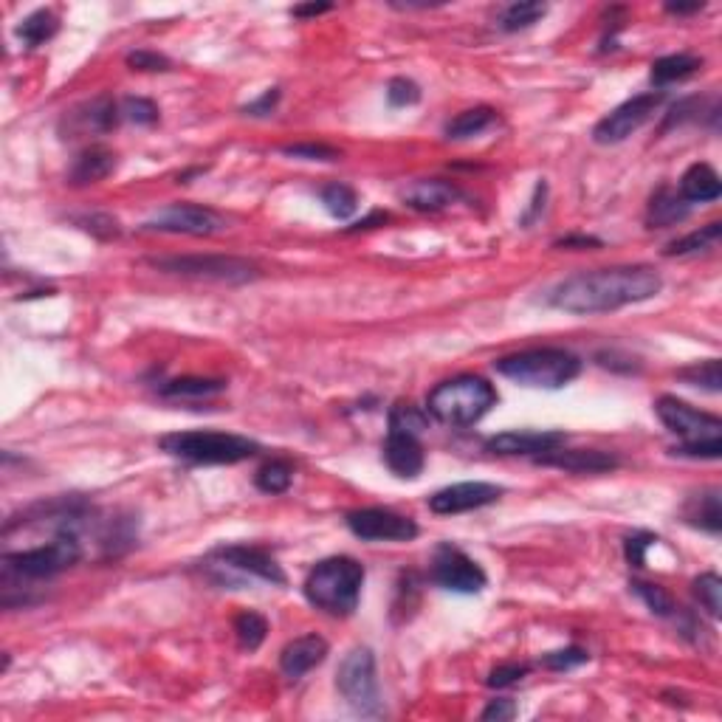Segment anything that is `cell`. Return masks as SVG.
I'll use <instances>...</instances> for the list:
<instances>
[{"label":"cell","mask_w":722,"mask_h":722,"mask_svg":"<svg viewBox=\"0 0 722 722\" xmlns=\"http://www.w3.org/2000/svg\"><path fill=\"white\" fill-rule=\"evenodd\" d=\"M663 280L649 266H613L596 271H579L559 285H553L548 302L556 311L573 316L610 314L627 305H638L658 297Z\"/></svg>","instance_id":"cell-1"},{"label":"cell","mask_w":722,"mask_h":722,"mask_svg":"<svg viewBox=\"0 0 722 722\" xmlns=\"http://www.w3.org/2000/svg\"><path fill=\"white\" fill-rule=\"evenodd\" d=\"M361 587H364V567L353 556H330L308 573L302 593L316 610L333 618H347L359 607Z\"/></svg>","instance_id":"cell-2"},{"label":"cell","mask_w":722,"mask_h":722,"mask_svg":"<svg viewBox=\"0 0 722 722\" xmlns=\"http://www.w3.org/2000/svg\"><path fill=\"white\" fill-rule=\"evenodd\" d=\"M655 412L663 426L680 438L675 452L686 457H708L717 460L722 452V421L711 412L691 407L675 395H660Z\"/></svg>","instance_id":"cell-3"},{"label":"cell","mask_w":722,"mask_h":722,"mask_svg":"<svg viewBox=\"0 0 722 722\" xmlns=\"http://www.w3.org/2000/svg\"><path fill=\"white\" fill-rule=\"evenodd\" d=\"M500 376L534 390H562L581 373V359L562 347H534L494 361Z\"/></svg>","instance_id":"cell-4"},{"label":"cell","mask_w":722,"mask_h":722,"mask_svg":"<svg viewBox=\"0 0 722 722\" xmlns=\"http://www.w3.org/2000/svg\"><path fill=\"white\" fill-rule=\"evenodd\" d=\"M158 446L170 457L187 460L195 466H232V463H243L249 457L260 455L257 440L232 435V432H209V429L170 432L158 440Z\"/></svg>","instance_id":"cell-5"},{"label":"cell","mask_w":722,"mask_h":722,"mask_svg":"<svg viewBox=\"0 0 722 722\" xmlns=\"http://www.w3.org/2000/svg\"><path fill=\"white\" fill-rule=\"evenodd\" d=\"M497 404L494 384L483 376H457L440 381L426 398V412L446 426L477 424Z\"/></svg>","instance_id":"cell-6"},{"label":"cell","mask_w":722,"mask_h":722,"mask_svg":"<svg viewBox=\"0 0 722 722\" xmlns=\"http://www.w3.org/2000/svg\"><path fill=\"white\" fill-rule=\"evenodd\" d=\"M82 559V542L77 531H57L51 542L3 556V576L17 581L54 579Z\"/></svg>","instance_id":"cell-7"},{"label":"cell","mask_w":722,"mask_h":722,"mask_svg":"<svg viewBox=\"0 0 722 722\" xmlns=\"http://www.w3.org/2000/svg\"><path fill=\"white\" fill-rule=\"evenodd\" d=\"M424 426L426 418L415 407L395 404L390 409V432L384 440V463L401 480H415L424 471V443L418 438Z\"/></svg>","instance_id":"cell-8"},{"label":"cell","mask_w":722,"mask_h":722,"mask_svg":"<svg viewBox=\"0 0 722 722\" xmlns=\"http://www.w3.org/2000/svg\"><path fill=\"white\" fill-rule=\"evenodd\" d=\"M204 570L218 584H246L249 579L268 581V584H285L283 567L277 565V559L263 548L254 545H223L215 548L206 556Z\"/></svg>","instance_id":"cell-9"},{"label":"cell","mask_w":722,"mask_h":722,"mask_svg":"<svg viewBox=\"0 0 722 722\" xmlns=\"http://www.w3.org/2000/svg\"><path fill=\"white\" fill-rule=\"evenodd\" d=\"M156 271L209 280V283L246 285L260 277V268L243 257H223V254H173V257H150L147 260Z\"/></svg>","instance_id":"cell-10"},{"label":"cell","mask_w":722,"mask_h":722,"mask_svg":"<svg viewBox=\"0 0 722 722\" xmlns=\"http://www.w3.org/2000/svg\"><path fill=\"white\" fill-rule=\"evenodd\" d=\"M336 689L361 717L381 714V694H378L376 655L367 646H356L345 655L336 669Z\"/></svg>","instance_id":"cell-11"},{"label":"cell","mask_w":722,"mask_h":722,"mask_svg":"<svg viewBox=\"0 0 722 722\" xmlns=\"http://www.w3.org/2000/svg\"><path fill=\"white\" fill-rule=\"evenodd\" d=\"M429 579L449 593H463L474 596L483 593L488 584V576L483 567L477 565L471 556L452 545V542H440L432 553V565H429Z\"/></svg>","instance_id":"cell-12"},{"label":"cell","mask_w":722,"mask_h":722,"mask_svg":"<svg viewBox=\"0 0 722 722\" xmlns=\"http://www.w3.org/2000/svg\"><path fill=\"white\" fill-rule=\"evenodd\" d=\"M666 102L663 91H649L627 99L624 105H618L613 113H607L596 127H593V142L596 144H621L627 142L632 133H638L641 127L655 116L660 105Z\"/></svg>","instance_id":"cell-13"},{"label":"cell","mask_w":722,"mask_h":722,"mask_svg":"<svg viewBox=\"0 0 722 722\" xmlns=\"http://www.w3.org/2000/svg\"><path fill=\"white\" fill-rule=\"evenodd\" d=\"M229 229L226 218H220L215 209L198 204H170L158 209L153 218L142 226V232H161V235H189L209 237Z\"/></svg>","instance_id":"cell-14"},{"label":"cell","mask_w":722,"mask_h":722,"mask_svg":"<svg viewBox=\"0 0 722 722\" xmlns=\"http://www.w3.org/2000/svg\"><path fill=\"white\" fill-rule=\"evenodd\" d=\"M350 534L364 542H412L418 536L415 519L395 514L390 508H359L345 517Z\"/></svg>","instance_id":"cell-15"},{"label":"cell","mask_w":722,"mask_h":722,"mask_svg":"<svg viewBox=\"0 0 722 722\" xmlns=\"http://www.w3.org/2000/svg\"><path fill=\"white\" fill-rule=\"evenodd\" d=\"M500 497H503V488L494 486V483H483V480L455 483V486L440 488L429 497V511H435L440 517H452V514L486 508V505L497 503Z\"/></svg>","instance_id":"cell-16"},{"label":"cell","mask_w":722,"mask_h":722,"mask_svg":"<svg viewBox=\"0 0 722 722\" xmlns=\"http://www.w3.org/2000/svg\"><path fill=\"white\" fill-rule=\"evenodd\" d=\"M567 435L559 429H522V432H503L488 438L486 449L494 455H531L542 457L565 446Z\"/></svg>","instance_id":"cell-17"},{"label":"cell","mask_w":722,"mask_h":722,"mask_svg":"<svg viewBox=\"0 0 722 722\" xmlns=\"http://www.w3.org/2000/svg\"><path fill=\"white\" fill-rule=\"evenodd\" d=\"M536 463L553 466V469L573 471V474H601V471H613L621 466V460L613 452H601V449H553L548 455L536 457Z\"/></svg>","instance_id":"cell-18"},{"label":"cell","mask_w":722,"mask_h":722,"mask_svg":"<svg viewBox=\"0 0 722 722\" xmlns=\"http://www.w3.org/2000/svg\"><path fill=\"white\" fill-rule=\"evenodd\" d=\"M401 201L415 212H440V209H449L457 201H463V189L443 178H421V181H412L401 192Z\"/></svg>","instance_id":"cell-19"},{"label":"cell","mask_w":722,"mask_h":722,"mask_svg":"<svg viewBox=\"0 0 722 722\" xmlns=\"http://www.w3.org/2000/svg\"><path fill=\"white\" fill-rule=\"evenodd\" d=\"M330 646L322 635H302L294 638L291 644L283 646L280 652V669L288 680H299L305 677L311 669H316L319 663H325L328 658Z\"/></svg>","instance_id":"cell-20"},{"label":"cell","mask_w":722,"mask_h":722,"mask_svg":"<svg viewBox=\"0 0 722 722\" xmlns=\"http://www.w3.org/2000/svg\"><path fill=\"white\" fill-rule=\"evenodd\" d=\"M119 116H122V108H116V102L108 96H99L94 102L71 110L65 116V122L71 130V139H77V136H88V133H110L113 127L119 125Z\"/></svg>","instance_id":"cell-21"},{"label":"cell","mask_w":722,"mask_h":722,"mask_svg":"<svg viewBox=\"0 0 722 722\" xmlns=\"http://www.w3.org/2000/svg\"><path fill=\"white\" fill-rule=\"evenodd\" d=\"M677 195L686 204H711L722 195V184L717 170L711 164H691L689 170L680 178V189Z\"/></svg>","instance_id":"cell-22"},{"label":"cell","mask_w":722,"mask_h":722,"mask_svg":"<svg viewBox=\"0 0 722 722\" xmlns=\"http://www.w3.org/2000/svg\"><path fill=\"white\" fill-rule=\"evenodd\" d=\"M113 170H116V153L113 150H108V147H88L74 161V167L68 173V181L74 187H85V184H96V181L108 178Z\"/></svg>","instance_id":"cell-23"},{"label":"cell","mask_w":722,"mask_h":722,"mask_svg":"<svg viewBox=\"0 0 722 722\" xmlns=\"http://www.w3.org/2000/svg\"><path fill=\"white\" fill-rule=\"evenodd\" d=\"M691 206L672 192V189H658L649 201V212H646V223L649 229H666V226H675L680 220L689 218Z\"/></svg>","instance_id":"cell-24"},{"label":"cell","mask_w":722,"mask_h":722,"mask_svg":"<svg viewBox=\"0 0 722 722\" xmlns=\"http://www.w3.org/2000/svg\"><path fill=\"white\" fill-rule=\"evenodd\" d=\"M497 122H500L497 110L486 108V105H480V108H471V110H463V113H457L455 119H452V122L446 125V139H452V142L474 139V136L486 133L488 127H494Z\"/></svg>","instance_id":"cell-25"},{"label":"cell","mask_w":722,"mask_h":722,"mask_svg":"<svg viewBox=\"0 0 722 722\" xmlns=\"http://www.w3.org/2000/svg\"><path fill=\"white\" fill-rule=\"evenodd\" d=\"M703 68V57H694V54H669V57H660L652 63V71H649V79L652 85H672V82H680V79L694 77L697 71Z\"/></svg>","instance_id":"cell-26"},{"label":"cell","mask_w":722,"mask_h":722,"mask_svg":"<svg viewBox=\"0 0 722 722\" xmlns=\"http://www.w3.org/2000/svg\"><path fill=\"white\" fill-rule=\"evenodd\" d=\"M686 519H689L694 528H703L708 534H720L722 528L720 494H717V491L694 494L689 503H686Z\"/></svg>","instance_id":"cell-27"},{"label":"cell","mask_w":722,"mask_h":722,"mask_svg":"<svg viewBox=\"0 0 722 722\" xmlns=\"http://www.w3.org/2000/svg\"><path fill=\"white\" fill-rule=\"evenodd\" d=\"M226 390V381L220 378H175V381H167L161 384L158 393L164 398H175V401H189V398H212V395H220Z\"/></svg>","instance_id":"cell-28"},{"label":"cell","mask_w":722,"mask_h":722,"mask_svg":"<svg viewBox=\"0 0 722 722\" xmlns=\"http://www.w3.org/2000/svg\"><path fill=\"white\" fill-rule=\"evenodd\" d=\"M57 29H60L57 15L48 12V9H37V12H32V15L20 20V26L15 29V34L23 40V46L37 48L43 46V43H48V40L57 34Z\"/></svg>","instance_id":"cell-29"},{"label":"cell","mask_w":722,"mask_h":722,"mask_svg":"<svg viewBox=\"0 0 722 722\" xmlns=\"http://www.w3.org/2000/svg\"><path fill=\"white\" fill-rule=\"evenodd\" d=\"M720 235H722V223H708L703 229H697V232H691V235L680 237L675 243H669L663 254L666 257H689V254H700V252H708V249H714L717 243H720Z\"/></svg>","instance_id":"cell-30"},{"label":"cell","mask_w":722,"mask_h":722,"mask_svg":"<svg viewBox=\"0 0 722 722\" xmlns=\"http://www.w3.org/2000/svg\"><path fill=\"white\" fill-rule=\"evenodd\" d=\"M291 480H294V469L288 460H268L263 463L257 474H254V486L260 488L263 494H285L291 488Z\"/></svg>","instance_id":"cell-31"},{"label":"cell","mask_w":722,"mask_h":722,"mask_svg":"<svg viewBox=\"0 0 722 722\" xmlns=\"http://www.w3.org/2000/svg\"><path fill=\"white\" fill-rule=\"evenodd\" d=\"M319 198H322V206L328 209L330 218L336 220H347L356 209H359V195H356V189L347 187V184H328V187H322L319 192Z\"/></svg>","instance_id":"cell-32"},{"label":"cell","mask_w":722,"mask_h":722,"mask_svg":"<svg viewBox=\"0 0 722 722\" xmlns=\"http://www.w3.org/2000/svg\"><path fill=\"white\" fill-rule=\"evenodd\" d=\"M545 15H548L545 3H511V6H505L503 15H500V29L508 34L522 32V29H531Z\"/></svg>","instance_id":"cell-33"},{"label":"cell","mask_w":722,"mask_h":722,"mask_svg":"<svg viewBox=\"0 0 722 722\" xmlns=\"http://www.w3.org/2000/svg\"><path fill=\"white\" fill-rule=\"evenodd\" d=\"M235 635H237V644L243 646L246 652H254V649H260L263 641H266L268 621L260 613L246 610V613H240L235 618Z\"/></svg>","instance_id":"cell-34"},{"label":"cell","mask_w":722,"mask_h":722,"mask_svg":"<svg viewBox=\"0 0 722 722\" xmlns=\"http://www.w3.org/2000/svg\"><path fill=\"white\" fill-rule=\"evenodd\" d=\"M677 378L686 381V384H691V387L706 390V393H720L722 387L720 359H708V361H700V364H691L686 370H680Z\"/></svg>","instance_id":"cell-35"},{"label":"cell","mask_w":722,"mask_h":722,"mask_svg":"<svg viewBox=\"0 0 722 722\" xmlns=\"http://www.w3.org/2000/svg\"><path fill=\"white\" fill-rule=\"evenodd\" d=\"M629 587H632V590H635V596L641 598L646 607H649V610H652L655 615H660V618H672V615H677L675 598L669 596V593H666L660 584H649V581H632Z\"/></svg>","instance_id":"cell-36"},{"label":"cell","mask_w":722,"mask_h":722,"mask_svg":"<svg viewBox=\"0 0 722 722\" xmlns=\"http://www.w3.org/2000/svg\"><path fill=\"white\" fill-rule=\"evenodd\" d=\"M694 596L703 604L711 618H720V596H722V581L717 573H703L700 579H694Z\"/></svg>","instance_id":"cell-37"},{"label":"cell","mask_w":722,"mask_h":722,"mask_svg":"<svg viewBox=\"0 0 722 722\" xmlns=\"http://www.w3.org/2000/svg\"><path fill=\"white\" fill-rule=\"evenodd\" d=\"M590 660V652L581 649V646H565V649H556V652H545L539 663L550 669V672H570L576 666H584Z\"/></svg>","instance_id":"cell-38"},{"label":"cell","mask_w":722,"mask_h":722,"mask_svg":"<svg viewBox=\"0 0 722 722\" xmlns=\"http://www.w3.org/2000/svg\"><path fill=\"white\" fill-rule=\"evenodd\" d=\"M122 116L133 125H156L158 122V108L153 99H144V96H127L122 102Z\"/></svg>","instance_id":"cell-39"},{"label":"cell","mask_w":722,"mask_h":722,"mask_svg":"<svg viewBox=\"0 0 722 722\" xmlns=\"http://www.w3.org/2000/svg\"><path fill=\"white\" fill-rule=\"evenodd\" d=\"M387 102H390L393 108L418 105V102H421V88H418V82H412V79L407 77L390 79V85H387Z\"/></svg>","instance_id":"cell-40"},{"label":"cell","mask_w":722,"mask_h":722,"mask_svg":"<svg viewBox=\"0 0 722 722\" xmlns=\"http://www.w3.org/2000/svg\"><path fill=\"white\" fill-rule=\"evenodd\" d=\"M285 156L302 158V161H339L342 153L330 144H316V142H302V144H288L283 147Z\"/></svg>","instance_id":"cell-41"},{"label":"cell","mask_w":722,"mask_h":722,"mask_svg":"<svg viewBox=\"0 0 722 722\" xmlns=\"http://www.w3.org/2000/svg\"><path fill=\"white\" fill-rule=\"evenodd\" d=\"M528 672H531V666H525V663H503V666L491 669V675H488L486 683L491 689H508V686L519 683Z\"/></svg>","instance_id":"cell-42"},{"label":"cell","mask_w":722,"mask_h":722,"mask_svg":"<svg viewBox=\"0 0 722 722\" xmlns=\"http://www.w3.org/2000/svg\"><path fill=\"white\" fill-rule=\"evenodd\" d=\"M127 65L133 71H170L173 68V63L156 51H133V54H127Z\"/></svg>","instance_id":"cell-43"},{"label":"cell","mask_w":722,"mask_h":722,"mask_svg":"<svg viewBox=\"0 0 722 722\" xmlns=\"http://www.w3.org/2000/svg\"><path fill=\"white\" fill-rule=\"evenodd\" d=\"M652 542H658V536L652 534H635L629 536L627 542H624V550H627V562L632 567H644V553L646 548L652 545Z\"/></svg>","instance_id":"cell-44"},{"label":"cell","mask_w":722,"mask_h":722,"mask_svg":"<svg viewBox=\"0 0 722 722\" xmlns=\"http://www.w3.org/2000/svg\"><path fill=\"white\" fill-rule=\"evenodd\" d=\"M280 96H283L280 88H268L260 99L249 102V105L243 108V113H246V116H271V113L277 110V105H280Z\"/></svg>","instance_id":"cell-45"},{"label":"cell","mask_w":722,"mask_h":722,"mask_svg":"<svg viewBox=\"0 0 722 722\" xmlns=\"http://www.w3.org/2000/svg\"><path fill=\"white\" fill-rule=\"evenodd\" d=\"M517 717V703L511 700V697H500V700H491L486 708H483V720H497V722H505V720H514Z\"/></svg>","instance_id":"cell-46"},{"label":"cell","mask_w":722,"mask_h":722,"mask_svg":"<svg viewBox=\"0 0 722 722\" xmlns=\"http://www.w3.org/2000/svg\"><path fill=\"white\" fill-rule=\"evenodd\" d=\"M82 226H85L88 232H94V235L105 237V240L119 237V223L110 218V215H91V218L82 220Z\"/></svg>","instance_id":"cell-47"},{"label":"cell","mask_w":722,"mask_h":722,"mask_svg":"<svg viewBox=\"0 0 722 722\" xmlns=\"http://www.w3.org/2000/svg\"><path fill=\"white\" fill-rule=\"evenodd\" d=\"M545 195H548V184H545V181H539V184H536L534 201H531V209H528V212L522 215V226H528V223H531V220H534L536 215H539V212L545 209Z\"/></svg>","instance_id":"cell-48"},{"label":"cell","mask_w":722,"mask_h":722,"mask_svg":"<svg viewBox=\"0 0 722 722\" xmlns=\"http://www.w3.org/2000/svg\"><path fill=\"white\" fill-rule=\"evenodd\" d=\"M333 6L330 3H305V6H294L291 9V15L294 17H319V15H325V12H330Z\"/></svg>","instance_id":"cell-49"},{"label":"cell","mask_w":722,"mask_h":722,"mask_svg":"<svg viewBox=\"0 0 722 722\" xmlns=\"http://www.w3.org/2000/svg\"><path fill=\"white\" fill-rule=\"evenodd\" d=\"M703 9H706V3H666L669 15H697Z\"/></svg>","instance_id":"cell-50"},{"label":"cell","mask_w":722,"mask_h":722,"mask_svg":"<svg viewBox=\"0 0 722 722\" xmlns=\"http://www.w3.org/2000/svg\"><path fill=\"white\" fill-rule=\"evenodd\" d=\"M556 246H601V240L596 237H562V240H556Z\"/></svg>","instance_id":"cell-51"}]
</instances>
